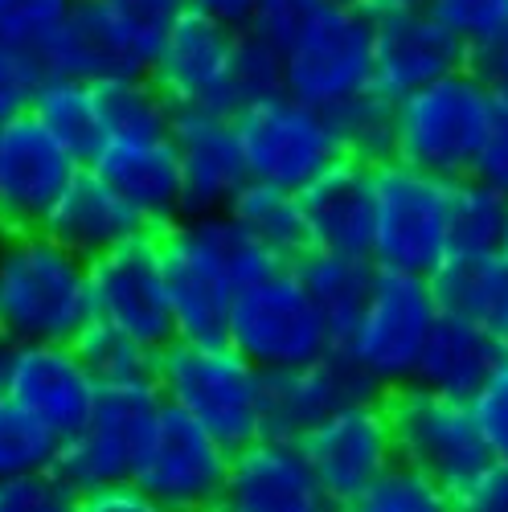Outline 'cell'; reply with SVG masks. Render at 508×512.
<instances>
[{"instance_id": "obj_1", "label": "cell", "mask_w": 508, "mask_h": 512, "mask_svg": "<svg viewBox=\"0 0 508 512\" xmlns=\"http://www.w3.org/2000/svg\"><path fill=\"white\" fill-rule=\"evenodd\" d=\"M177 340H226L234 295L279 267L230 213L181 218L156 234Z\"/></svg>"}, {"instance_id": "obj_2", "label": "cell", "mask_w": 508, "mask_h": 512, "mask_svg": "<svg viewBox=\"0 0 508 512\" xmlns=\"http://www.w3.org/2000/svg\"><path fill=\"white\" fill-rule=\"evenodd\" d=\"M91 324V263L41 230L0 246V336L13 345H74Z\"/></svg>"}, {"instance_id": "obj_3", "label": "cell", "mask_w": 508, "mask_h": 512, "mask_svg": "<svg viewBox=\"0 0 508 512\" xmlns=\"http://www.w3.org/2000/svg\"><path fill=\"white\" fill-rule=\"evenodd\" d=\"M156 390L230 455L267 435V373L238 357L226 340H173L156 353Z\"/></svg>"}, {"instance_id": "obj_4", "label": "cell", "mask_w": 508, "mask_h": 512, "mask_svg": "<svg viewBox=\"0 0 508 512\" xmlns=\"http://www.w3.org/2000/svg\"><path fill=\"white\" fill-rule=\"evenodd\" d=\"M492 107H496V95L472 70L431 82V87L414 91L410 99L394 103L390 160L418 168L427 177H439L447 185L472 177Z\"/></svg>"}, {"instance_id": "obj_5", "label": "cell", "mask_w": 508, "mask_h": 512, "mask_svg": "<svg viewBox=\"0 0 508 512\" xmlns=\"http://www.w3.org/2000/svg\"><path fill=\"white\" fill-rule=\"evenodd\" d=\"M439 316L443 312L431 279L377 271L365 312L357 316L349 340L336 353L353 365V373L377 398H386L414 381Z\"/></svg>"}, {"instance_id": "obj_6", "label": "cell", "mask_w": 508, "mask_h": 512, "mask_svg": "<svg viewBox=\"0 0 508 512\" xmlns=\"http://www.w3.org/2000/svg\"><path fill=\"white\" fill-rule=\"evenodd\" d=\"M226 345L267 377L304 369L336 353L332 336L316 316L291 263L271 267L263 279H254L234 295V308L226 320Z\"/></svg>"}, {"instance_id": "obj_7", "label": "cell", "mask_w": 508, "mask_h": 512, "mask_svg": "<svg viewBox=\"0 0 508 512\" xmlns=\"http://www.w3.org/2000/svg\"><path fill=\"white\" fill-rule=\"evenodd\" d=\"M381 410L390 422L394 459L427 476L451 500H459L492 467L468 402L439 398L422 386H402L381 398Z\"/></svg>"}, {"instance_id": "obj_8", "label": "cell", "mask_w": 508, "mask_h": 512, "mask_svg": "<svg viewBox=\"0 0 508 512\" xmlns=\"http://www.w3.org/2000/svg\"><path fill=\"white\" fill-rule=\"evenodd\" d=\"M447 181L386 160L373 168V238L377 271L431 279L447 263Z\"/></svg>"}, {"instance_id": "obj_9", "label": "cell", "mask_w": 508, "mask_h": 512, "mask_svg": "<svg viewBox=\"0 0 508 512\" xmlns=\"http://www.w3.org/2000/svg\"><path fill=\"white\" fill-rule=\"evenodd\" d=\"M373 13L349 5H320L308 29L283 50V95L332 115L373 91Z\"/></svg>"}, {"instance_id": "obj_10", "label": "cell", "mask_w": 508, "mask_h": 512, "mask_svg": "<svg viewBox=\"0 0 508 512\" xmlns=\"http://www.w3.org/2000/svg\"><path fill=\"white\" fill-rule=\"evenodd\" d=\"M234 132L242 144L246 177L287 193H300L336 160H345L332 119L316 107L295 103L291 95L242 107L234 115Z\"/></svg>"}, {"instance_id": "obj_11", "label": "cell", "mask_w": 508, "mask_h": 512, "mask_svg": "<svg viewBox=\"0 0 508 512\" xmlns=\"http://www.w3.org/2000/svg\"><path fill=\"white\" fill-rule=\"evenodd\" d=\"M160 414H164V398L156 390V381L99 390L91 418L82 422V431L62 447L58 472L78 492L132 484L136 467L156 435Z\"/></svg>"}, {"instance_id": "obj_12", "label": "cell", "mask_w": 508, "mask_h": 512, "mask_svg": "<svg viewBox=\"0 0 508 512\" xmlns=\"http://www.w3.org/2000/svg\"><path fill=\"white\" fill-rule=\"evenodd\" d=\"M132 484L164 512H222L230 451L218 439H209L197 422L164 406Z\"/></svg>"}, {"instance_id": "obj_13", "label": "cell", "mask_w": 508, "mask_h": 512, "mask_svg": "<svg viewBox=\"0 0 508 512\" xmlns=\"http://www.w3.org/2000/svg\"><path fill=\"white\" fill-rule=\"evenodd\" d=\"M91 320L160 353L177 340L156 234L132 238L91 263Z\"/></svg>"}, {"instance_id": "obj_14", "label": "cell", "mask_w": 508, "mask_h": 512, "mask_svg": "<svg viewBox=\"0 0 508 512\" xmlns=\"http://www.w3.org/2000/svg\"><path fill=\"white\" fill-rule=\"evenodd\" d=\"M238 29L185 9V17L164 37V46L148 70V82L168 103V111H201V115H230V58H234Z\"/></svg>"}, {"instance_id": "obj_15", "label": "cell", "mask_w": 508, "mask_h": 512, "mask_svg": "<svg viewBox=\"0 0 508 512\" xmlns=\"http://www.w3.org/2000/svg\"><path fill=\"white\" fill-rule=\"evenodd\" d=\"M5 406L21 410L66 447L91 418L99 386L74 345H13L0 369Z\"/></svg>"}, {"instance_id": "obj_16", "label": "cell", "mask_w": 508, "mask_h": 512, "mask_svg": "<svg viewBox=\"0 0 508 512\" xmlns=\"http://www.w3.org/2000/svg\"><path fill=\"white\" fill-rule=\"evenodd\" d=\"M300 451L316 472L320 488L336 500V508L357 500L377 476H386L398 463L381 398H365L328 414L300 439Z\"/></svg>"}, {"instance_id": "obj_17", "label": "cell", "mask_w": 508, "mask_h": 512, "mask_svg": "<svg viewBox=\"0 0 508 512\" xmlns=\"http://www.w3.org/2000/svg\"><path fill=\"white\" fill-rule=\"evenodd\" d=\"M82 173L41 127L21 115L0 127V226L9 234L41 230L58 197Z\"/></svg>"}, {"instance_id": "obj_18", "label": "cell", "mask_w": 508, "mask_h": 512, "mask_svg": "<svg viewBox=\"0 0 508 512\" xmlns=\"http://www.w3.org/2000/svg\"><path fill=\"white\" fill-rule=\"evenodd\" d=\"M459 70H468V50L427 9L373 13V95L386 103H402L414 91Z\"/></svg>"}, {"instance_id": "obj_19", "label": "cell", "mask_w": 508, "mask_h": 512, "mask_svg": "<svg viewBox=\"0 0 508 512\" xmlns=\"http://www.w3.org/2000/svg\"><path fill=\"white\" fill-rule=\"evenodd\" d=\"M87 173L107 185L148 234L181 222V168L173 136H107L103 148L87 160Z\"/></svg>"}, {"instance_id": "obj_20", "label": "cell", "mask_w": 508, "mask_h": 512, "mask_svg": "<svg viewBox=\"0 0 508 512\" xmlns=\"http://www.w3.org/2000/svg\"><path fill=\"white\" fill-rule=\"evenodd\" d=\"M168 136H173L177 168H181V218L226 213L230 201L250 181L234 119L181 111V115H173Z\"/></svg>"}, {"instance_id": "obj_21", "label": "cell", "mask_w": 508, "mask_h": 512, "mask_svg": "<svg viewBox=\"0 0 508 512\" xmlns=\"http://www.w3.org/2000/svg\"><path fill=\"white\" fill-rule=\"evenodd\" d=\"M226 508L234 512H341L320 488L300 443L291 439H254L230 455Z\"/></svg>"}, {"instance_id": "obj_22", "label": "cell", "mask_w": 508, "mask_h": 512, "mask_svg": "<svg viewBox=\"0 0 508 512\" xmlns=\"http://www.w3.org/2000/svg\"><path fill=\"white\" fill-rule=\"evenodd\" d=\"M308 250L369 259L373 238V168L361 160H336L328 173L295 193Z\"/></svg>"}, {"instance_id": "obj_23", "label": "cell", "mask_w": 508, "mask_h": 512, "mask_svg": "<svg viewBox=\"0 0 508 512\" xmlns=\"http://www.w3.org/2000/svg\"><path fill=\"white\" fill-rule=\"evenodd\" d=\"M377 398L341 353H328L304 369L267 377V435L300 443L312 426L353 402Z\"/></svg>"}, {"instance_id": "obj_24", "label": "cell", "mask_w": 508, "mask_h": 512, "mask_svg": "<svg viewBox=\"0 0 508 512\" xmlns=\"http://www.w3.org/2000/svg\"><path fill=\"white\" fill-rule=\"evenodd\" d=\"M41 234L54 238L58 246H66L70 254H78L82 263H95L103 254L119 250L123 242L144 238L148 226L107 185H99L87 168H82V173L70 181V189L58 197V205L50 209Z\"/></svg>"}, {"instance_id": "obj_25", "label": "cell", "mask_w": 508, "mask_h": 512, "mask_svg": "<svg viewBox=\"0 0 508 512\" xmlns=\"http://www.w3.org/2000/svg\"><path fill=\"white\" fill-rule=\"evenodd\" d=\"M504 353L508 349L480 324H468L459 316H439L410 386H422L451 402H472L492 377V369L504 361Z\"/></svg>"}, {"instance_id": "obj_26", "label": "cell", "mask_w": 508, "mask_h": 512, "mask_svg": "<svg viewBox=\"0 0 508 512\" xmlns=\"http://www.w3.org/2000/svg\"><path fill=\"white\" fill-rule=\"evenodd\" d=\"M431 291L443 316L480 324L508 349V259H447L431 275Z\"/></svg>"}, {"instance_id": "obj_27", "label": "cell", "mask_w": 508, "mask_h": 512, "mask_svg": "<svg viewBox=\"0 0 508 512\" xmlns=\"http://www.w3.org/2000/svg\"><path fill=\"white\" fill-rule=\"evenodd\" d=\"M37 62L46 70V78H74V82H91V87L115 78H136L111 41L95 0H74L70 17L50 37V46L37 54Z\"/></svg>"}, {"instance_id": "obj_28", "label": "cell", "mask_w": 508, "mask_h": 512, "mask_svg": "<svg viewBox=\"0 0 508 512\" xmlns=\"http://www.w3.org/2000/svg\"><path fill=\"white\" fill-rule=\"evenodd\" d=\"M291 267L300 275L316 316L324 320V328L332 336V349H341L357 324V316L365 312L377 267L369 259H341V254H316V250H304Z\"/></svg>"}, {"instance_id": "obj_29", "label": "cell", "mask_w": 508, "mask_h": 512, "mask_svg": "<svg viewBox=\"0 0 508 512\" xmlns=\"http://www.w3.org/2000/svg\"><path fill=\"white\" fill-rule=\"evenodd\" d=\"M29 119L82 168H87V160L107 140L99 91L91 87V82L46 78L41 82V91H37V99H33V107H29Z\"/></svg>"}, {"instance_id": "obj_30", "label": "cell", "mask_w": 508, "mask_h": 512, "mask_svg": "<svg viewBox=\"0 0 508 512\" xmlns=\"http://www.w3.org/2000/svg\"><path fill=\"white\" fill-rule=\"evenodd\" d=\"M508 197L463 177L447 189V259H492L504 250Z\"/></svg>"}, {"instance_id": "obj_31", "label": "cell", "mask_w": 508, "mask_h": 512, "mask_svg": "<svg viewBox=\"0 0 508 512\" xmlns=\"http://www.w3.org/2000/svg\"><path fill=\"white\" fill-rule=\"evenodd\" d=\"M226 213L271 254L275 263H295L308 250L300 201H295V193H287V189L246 181Z\"/></svg>"}, {"instance_id": "obj_32", "label": "cell", "mask_w": 508, "mask_h": 512, "mask_svg": "<svg viewBox=\"0 0 508 512\" xmlns=\"http://www.w3.org/2000/svg\"><path fill=\"white\" fill-rule=\"evenodd\" d=\"M95 9L119 46L127 70L148 78L164 37L185 17V0H95Z\"/></svg>"}, {"instance_id": "obj_33", "label": "cell", "mask_w": 508, "mask_h": 512, "mask_svg": "<svg viewBox=\"0 0 508 512\" xmlns=\"http://www.w3.org/2000/svg\"><path fill=\"white\" fill-rule=\"evenodd\" d=\"M78 361L87 365V373L95 377V386H140V381H156V353L144 349L140 340L123 336L107 324H87L82 336L74 340Z\"/></svg>"}, {"instance_id": "obj_34", "label": "cell", "mask_w": 508, "mask_h": 512, "mask_svg": "<svg viewBox=\"0 0 508 512\" xmlns=\"http://www.w3.org/2000/svg\"><path fill=\"white\" fill-rule=\"evenodd\" d=\"M328 119H332L336 140H341V152L349 160H361L369 168L390 160V152H394V103L365 91L353 103L336 107Z\"/></svg>"}, {"instance_id": "obj_35", "label": "cell", "mask_w": 508, "mask_h": 512, "mask_svg": "<svg viewBox=\"0 0 508 512\" xmlns=\"http://www.w3.org/2000/svg\"><path fill=\"white\" fill-rule=\"evenodd\" d=\"M99 107L107 136H160L173 127V111L156 95L148 78H115L99 82Z\"/></svg>"}, {"instance_id": "obj_36", "label": "cell", "mask_w": 508, "mask_h": 512, "mask_svg": "<svg viewBox=\"0 0 508 512\" xmlns=\"http://www.w3.org/2000/svg\"><path fill=\"white\" fill-rule=\"evenodd\" d=\"M62 443L13 406H0V484L41 472H58Z\"/></svg>"}, {"instance_id": "obj_37", "label": "cell", "mask_w": 508, "mask_h": 512, "mask_svg": "<svg viewBox=\"0 0 508 512\" xmlns=\"http://www.w3.org/2000/svg\"><path fill=\"white\" fill-rule=\"evenodd\" d=\"M283 95V54L263 41L259 33L238 29L234 37V58H230V99L234 115L242 107H254L263 99Z\"/></svg>"}, {"instance_id": "obj_38", "label": "cell", "mask_w": 508, "mask_h": 512, "mask_svg": "<svg viewBox=\"0 0 508 512\" xmlns=\"http://www.w3.org/2000/svg\"><path fill=\"white\" fill-rule=\"evenodd\" d=\"M341 512H455V500L443 488H435L427 476L394 463L357 500L341 504Z\"/></svg>"}, {"instance_id": "obj_39", "label": "cell", "mask_w": 508, "mask_h": 512, "mask_svg": "<svg viewBox=\"0 0 508 512\" xmlns=\"http://www.w3.org/2000/svg\"><path fill=\"white\" fill-rule=\"evenodd\" d=\"M74 0H0V46L41 54L70 17Z\"/></svg>"}, {"instance_id": "obj_40", "label": "cell", "mask_w": 508, "mask_h": 512, "mask_svg": "<svg viewBox=\"0 0 508 512\" xmlns=\"http://www.w3.org/2000/svg\"><path fill=\"white\" fill-rule=\"evenodd\" d=\"M463 50H480L508 29V0H431L427 9Z\"/></svg>"}, {"instance_id": "obj_41", "label": "cell", "mask_w": 508, "mask_h": 512, "mask_svg": "<svg viewBox=\"0 0 508 512\" xmlns=\"http://www.w3.org/2000/svg\"><path fill=\"white\" fill-rule=\"evenodd\" d=\"M468 410L480 426V439H484L492 463L508 467V353L480 386V394L468 402Z\"/></svg>"}, {"instance_id": "obj_42", "label": "cell", "mask_w": 508, "mask_h": 512, "mask_svg": "<svg viewBox=\"0 0 508 512\" xmlns=\"http://www.w3.org/2000/svg\"><path fill=\"white\" fill-rule=\"evenodd\" d=\"M82 492L66 484L62 472H41L0 484V512H78Z\"/></svg>"}, {"instance_id": "obj_43", "label": "cell", "mask_w": 508, "mask_h": 512, "mask_svg": "<svg viewBox=\"0 0 508 512\" xmlns=\"http://www.w3.org/2000/svg\"><path fill=\"white\" fill-rule=\"evenodd\" d=\"M320 5L324 0H254L242 29L259 33L263 41H271V46L283 54L291 41L308 29V21L320 13Z\"/></svg>"}, {"instance_id": "obj_44", "label": "cell", "mask_w": 508, "mask_h": 512, "mask_svg": "<svg viewBox=\"0 0 508 512\" xmlns=\"http://www.w3.org/2000/svg\"><path fill=\"white\" fill-rule=\"evenodd\" d=\"M41 82H46V70H41L37 54H21L0 46V127L29 115Z\"/></svg>"}, {"instance_id": "obj_45", "label": "cell", "mask_w": 508, "mask_h": 512, "mask_svg": "<svg viewBox=\"0 0 508 512\" xmlns=\"http://www.w3.org/2000/svg\"><path fill=\"white\" fill-rule=\"evenodd\" d=\"M472 181L508 197V99H496V107H492L484 144H480L476 164H472Z\"/></svg>"}, {"instance_id": "obj_46", "label": "cell", "mask_w": 508, "mask_h": 512, "mask_svg": "<svg viewBox=\"0 0 508 512\" xmlns=\"http://www.w3.org/2000/svg\"><path fill=\"white\" fill-rule=\"evenodd\" d=\"M468 70L484 82L496 99H508V29L496 41H488V46L468 54Z\"/></svg>"}, {"instance_id": "obj_47", "label": "cell", "mask_w": 508, "mask_h": 512, "mask_svg": "<svg viewBox=\"0 0 508 512\" xmlns=\"http://www.w3.org/2000/svg\"><path fill=\"white\" fill-rule=\"evenodd\" d=\"M459 512H508V467L492 463L488 472L455 500Z\"/></svg>"}, {"instance_id": "obj_48", "label": "cell", "mask_w": 508, "mask_h": 512, "mask_svg": "<svg viewBox=\"0 0 508 512\" xmlns=\"http://www.w3.org/2000/svg\"><path fill=\"white\" fill-rule=\"evenodd\" d=\"M78 512H164L152 504L136 484H119V488H99V492H82Z\"/></svg>"}, {"instance_id": "obj_49", "label": "cell", "mask_w": 508, "mask_h": 512, "mask_svg": "<svg viewBox=\"0 0 508 512\" xmlns=\"http://www.w3.org/2000/svg\"><path fill=\"white\" fill-rule=\"evenodd\" d=\"M250 5H254V0H185V9L205 13V17H214V21L230 25V29H242V25H246Z\"/></svg>"}, {"instance_id": "obj_50", "label": "cell", "mask_w": 508, "mask_h": 512, "mask_svg": "<svg viewBox=\"0 0 508 512\" xmlns=\"http://www.w3.org/2000/svg\"><path fill=\"white\" fill-rule=\"evenodd\" d=\"M369 13H422L431 9V0H369Z\"/></svg>"}, {"instance_id": "obj_51", "label": "cell", "mask_w": 508, "mask_h": 512, "mask_svg": "<svg viewBox=\"0 0 508 512\" xmlns=\"http://www.w3.org/2000/svg\"><path fill=\"white\" fill-rule=\"evenodd\" d=\"M328 5H349V9H365L369 0H328Z\"/></svg>"}, {"instance_id": "obj_52", "label": "cell", "mask_w": 508, "mask_h": 512, "mask_svg": "<svg viewBox=\"0 0 508 512\" xmlns=\"http://www.w3.org/2000/svg\"><path fill=\"white\" fill-rule=\"evenodd\" d=\"M5 238H9V230H5V226H0V246H5Z\"/></svg>"}, {"instance_id": "obj_53", "label": "cell", "mask_w": 508, "mask_h": 512, "mask_svg": "<svg viewBox=\"0 0 508 512\" xmlns=\"http://www.w3.org/2000/svg\"><path fill=\"white\" fill-rule=\"evenodd\" d=\"M500 254H504V259H508V234H504V250H500Z\"/></svg>"}, {"instance_id": "obj_54", "label": "cell", "mask_w": 508, "mask_h": 512, "mask_svg": "<svg viewBox=\"0 0 508 512\" xmlns=\"http://www.w3.org/2000/svg\"><path fill=\"white\" fill-rule=\"evenodd\" d=\"M0 406H5V394H0Z\"/></svg>"}, {"instance_id": "obj_55", "label": "cell", "mask_w": 508, "mask_h": 512, "mask_svg": "<svg viewBox=\"0 0 508 512\" xmlns=\"http://www.w3.org/2000/svg\"><path fill=\"white\" fill-rule=\"evenodd\" d=\"M222 512H234V508H222Z\"/></svg>"}, {"instance_id": "obj_56", "label": "cell", "mask_w": 508, "mask_h": 512, "mask_svg": "<svg viewBox=\"0 0 508 512\" xmlns=\"http://www.w3.org/2000/svg\"><path fill=\"white\" fill-rule=\"evenodd\" d=\"M455 512H459V508H455Z\"/></svg>"}]
</instances>
